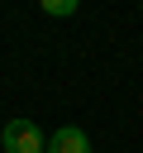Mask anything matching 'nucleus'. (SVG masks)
I'll return each instance as SVG.
<instances>
[{
	"label": "nucleus",
	"instance_id": "f257e3e1",
	"mask_svg": "<svg viewBox=\"0 0 143 153\" xmlns=\"http://www.w3.org/2000/svg\"><path fill=\"white\" fill-rule=\"evenodd\" d=\"M0 148H5V153H48V134H43L33 120H5Z\"/></svg>",
	"mask_w": 143,
	"mask_h": 153
},
{
	"label": "nucleus",
	"instance_id": "f03ea898",
	"mask_svg": "<svg viewBox=\"0 0 143 153\" xmlns=\"http://www.w3.org/2000/svg\"><path fill=\"white\" fill-rule=\"evenodd\" d=\"M48 153H91V139L76 124H62L57 134H48Z\"/></svg>",
	"mask_w": 143,
	"mask_h": 153
},
{
	"label": "nucleus",
	"instance_id": "7ed1b4c3",
	"mask_svg": "<svg viewBox=\"0 0 143 153\" xmlns=\"http://www.w3.org/2000/svg\"><path fill=\"white\" fill-rule=\"evenodd\" d=\"M38 5H43V14H52V19H67V14H76L81 0H38Z\"/></svg>",
	"mask_w": 143,
	"mask_h": 153
}]
</instances>
